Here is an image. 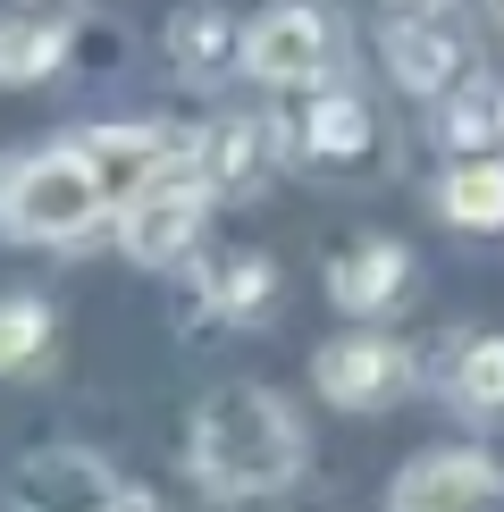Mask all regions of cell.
Masks as SVG:
<instances>
[{"instance_id":"obj_18","label":"cell","mask_w":504,"mask_h":512,"mask_svg":"<svg viewBox=\"0 0 504 512\" xmlns=\"http://www.w3.org/2000/svg\"><path fill=\"white\" fill-rule=\"evenodd\" d=\"M42 353H51V303L42 294H0V378L34 370Z\"/></svg>"},{"instance_id":"obj_20","label":"cell","mask_w":504,"mask_h":512,"mask_svg":"<svg viewBox=\"0 0 504 512\" xmlns=\"http://www.w3.org/2000/svg\"><path fill=\"white\" fill-rule=\"evenodd\" d=\"M118 512H160V504L152 496H118Z\"/></svg>"},{"instance_id":"obj_5","label":"cell","mask_w":504,"mask_h":512,"mask_svg":"<svg viewBox=\"0 0 504 512\" xmlns=\"http://www.w3.org/2000/svg\"><path fill=\"white\" fill-rule=\"evenodd\" d=\"M328 68H336V26L311 0H278L244 26V76L278 84V93H311V84H328Z\"/></svg>"},{"instance_id":"obj_7","label":"cell","mask_w":504,"mask_h":512,"mask_svg":"<svg viewBox=\"0 0 504 512\" xmlns=\"http://www.w3.org/2000/svg\"><path fill=\"white\" fill-rule=\"evenodd\" d=\"M311 387H320L336 412H378V403H395L412 387V353L395 345V336H336V345L311 353Z\"/></svg>"},{"instance_id":"obj_12","label":"cell","mask_w":504,"mask_h":512,"mask_svg":"<svg viewBox=\"0 0 504 512\" xmlns=\"http://www.w3.org/2000/svg\"><path fill=\"white\" fill-rule=\"evenodd\" d=\"M168 59H177V76L219 84L227 68H244V26L227 9H210V0H185V9L168 17Z\"/></svg>"},{"instance_id":"obj_4","label":"cell","mask_w":504,"mask_h":512,"mask_svg":"<svg viewBox=\"0 0 504 512\" xmlns=\"http://www.w3.org/2000/svg\"><path fill=\"white\" fill-rule=\"evenodd\" d=\"M202 219H210V185H202V168H194V143H185V152L168 160L143 194L118 202V244L135 252L143 269H168V261H185V252H194Z\"/></svg>"},{"instance_id":"obj_14","label":"cell","mask_w":504,"mask_h":512,"mask_svg":"<svg viewBox=\"0 0 504 512\" xmlns=\"http://www.w3.org/2000/svg\"><path fill=\"white\" fill-rule=\"evenodd\" d=\"M437 210L471 236H496L504 227V152H479V160H454L446 185H437Z\"/></svg>"},{"instance_id":"obj_19","label":"cell","mask_w":504,"mask_h":512,"mask_svg":"<svg viewBox=\"0 0 504 512\" xmlns=\"http://www.w3.org/2000/svg\"><path fill=\"white\" fill-rule=\"evenodd\" d=\"M68 59V26H0V84H42Z\"/></svg>"},{"instance_id":"obj_1","label":"cell","mask_w":504,"mask_h":512,"mask_svg":"<svg viewBox=\"0 0 504 512\" xmlns=\"http://www.w3.org/2000/svg\"><path fill=\"white\" fill-rule=\"evenodd\" d=\"M185 454H194V479L210 496H278L303 471V420L269 387H219L194 412Z\"/></svg>"},{"instance_id":"obj_6","label":"cell","mask_w":504,"mask_h":512,"mask_svg":"<svg viewBox=\"0 0 504 512\" xmlns=\"http://www.w3.org/2000/svg\"><path fill=\"white\" fill-rule=\"evenodd\" d=\"M126 487L110 479V462L84 445H42L9 471V512H118Z\"/></svg>"},{"instance_id":"obj_17","label":"cell","mask_w":504,"mask_h":512,"mask_svg":"<svg viewBox=\"0 0 504 512\" xmlns=\"http://www.w3.org/2000/svg\"><path fill=\"white\" fill-rule=\"evenodd\" d=\"M446 395L462 412H504V336H471L446 370Z\"/></svg>"},{"instance_id":"obj_10","label":"cell","mask_w":504,"mask_h":512,"mask_svg":"<svg viewBox=\"0 0 504 512\" xmlns=\"http://www.w3.org/2000/svg\"><path fill=\"white\" fill-rule=\"evenodd\" d=\"M404 286H412V252L395 244V236H362L353 252H336V261H328V303L353 311V319L395 311V303H404Z\"/></svg>"},{"instance_id":"obj_16","label":"cell","mask_w":504,"mask_h":512,"mask_svg":"<svg viewBox=\"0 0 504 512\" xmlns=\"http://www.w3.org/2000/svg\"><path fill=\"white\" fill-rule=\"evenodd\" d=\"M454 160H479V152H504V118H496V84H462L446 93V118H437Z\"/></svg>"},{"instance_id":"obj_15","label":"cell","mask_w":504,"mask_h":512,"mask_svg":"<svg viewBox=\"0 0 504 512\" xmlns=\"http://www.w3.org/2000/svg\"><path fill=\"white\" fill-rule=\"evenodd\" d=\"M269 294H278V261H269V252H219V261L202 269V303L219 319L269 311Z\"/></svg>"},{"instance_id":"obj_11","label":"cell","mask_w":504,"mask_h":512,"mask_svg":"<svg viewBox=\"0 0 504 512\" xmlns=\"http://www.w3.org/2000/svg\"><path fill=\"white\" fill-rule=\"evenodd\" d=\"M76 143H84V160H93V177L110 185V202L143 194V185H152L160 168L185 152L168 126H143V118H135V126H93V135H76Z\"/></svg>"},{"instance_id":"obj_3","label":"cell","mask_w":504,"mask_h":512,"mask_svg":"<svg viewBox=\"0 0 504 512\" xmlns=\"http://www.w3.org/2000/svg\"><path fill=\"white\" fill-rule=\"evenodd\" d=\"M378 51H387V76L412 101H446V93L471 84V34H462V17L446 0H404L378 26Z\"/></svg>"},{"instance_id":"obj_9","label":"cell","mask_w":504,"mask_h":512,"mask_svg":"<svg viewBox=\"0 0 504 512\" xmlns=\"http://www.w3.org/2000/svg\"><path fill=\"white\" fill-rule=\"evenodd\" d=\"M286 143H294V160H311V168H362L370 143H378L370 101L345 93V84H311V101L286 126Z\"/></svg>"},{"instance_id":"obj_2","label":"cell","mask_w":504,"mask_h":512,"mask_svg":"<svg viewBox=\"0 0 504 512\" xmlns=\"http://www.w3.org/2000/svg\"><path fill=\"white\" fill-rule=\"evenodd\" d=\"M101 210H118V202L93 177L84 143H42V152L0 168V227L17 244H76Z\"/></svg>"},{"instance_id":"obj_22","label":"cell","mask_w":504,"mask_h":512,"mask_svg":"<svg viewBox=\"0 0 504 512\" xmlns=\"http://www.w3.org/2000/svg\"><path fill=\"white\" fill-rule=\"evenodd\" d=\"M496 118H504V84H496Z\"/></svg>"},{"instance_id":"obj_13","label":"cell","mask_w":504,"mask_h":512,"mask_svg":"<svg viewBox=\"0 0 504 512\" xmlns=\"http://www.w3.org/2000/svg\"><path fill=\"white\" fill-rule=\"evenodd\" d=\"M194 168L210 194H244V185H261L269 168V126L261 118H210L194 135Z\"/></svg>"},{"instance_id":"obj_8","label":"cell","mask_w":504,"mask_h":512,"mask_svg":"<svg viewBox=\"0 0 504 512\" xmlns=\"http://www.w3.org/2000/svg\"><path fill=\"white\" fill-rule=\"evenodd\" d=\"M504 471L471 445H437V454H412L387 487V512H496Z\"/></svg>"},{"instance_id":"obj_21","label":"cell","mask_w":504,"mask_h":512,"mask_svg":"<svg viewBox=\"0 0 504 512\" xmlns=\"http://www.w3.org/2000/svg\"><path fill=\"white\" fill-rule=\"evenodd\" d=\"M488 17H496V26H504V0H488Z\"/></svg>"}]
</instances>
